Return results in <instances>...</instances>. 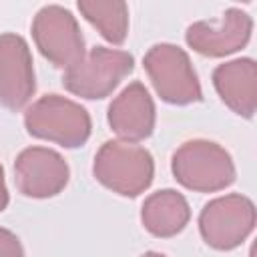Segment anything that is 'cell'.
Segmentation results:
<instances>
[{
  "instance_id": "cell-10",
  "label": "cell",
  "mask_w": 257,
  "mask_h": 257,
  "mask_svg": "<svg viewBox=\"0 0 257 257\" xmlns=\"http://www.w3.org/2000/svg\"><path fill=\"white\" fill-rule=\"evenodd\" d=\"M36 92L34 60L28 42L16 32L0 34V104L22 110Z\"/></svg>"
},
{
  "instance_id": "cell-13",
  "label": "cell",
  "mask_w": 257,
  "mask_h": 257,
  "mask_svg": "<svg viewBox=\"0 0 257 257\" xmlns=\"http://www.w3.org/2000/svg\"><path fill=\"white\" fill-rule=\"evenodd\" d=\"M191 221V207L183 193L161 189L151 193L141 207V223L145 231L159 239L179 235Z\"/></svg>"
},
{
  "instance_id": "cell-9",
  "label": "cell",
  "mask_w": 257,
  "mask_h": 257,
  "mask_svg": "<svg viewBox=\"0 0 257 257\" xmlns=\"http://www.w3.org/2000/svg\"><path fill=\"white\" fill-rule=\"evenodd\" d=\"M70 167L60 153L48 147H28L14 161V183L28 199H50L64 191Z\"/></svg>"
},
{
  "instance_id": "cell-3",
  "label": "cell",
  "mask_w": 257,
  "mask_h": 257,
  "mask_svg": "<svg viewBox=\"0 0 257 257\" xmlns=\"http://www.w3.org/2000/svg\"><path fill=\"white\" fill-rule=\"evenodd\" d=\"M94 179L108 191L135 199L155 179V161L149 149L122 141H104L92 161Z\"/></svg>"
},
{
  "instance_id": "cell-14",
  "label": "cell",
  "mask_w": 257,
  "mask_h": 257,
  "mask_svg": "<svg viewBox=\"0 0 257 257\" xmlns=\"http://www.w3.org/2000/svg\"><path fill=\"white\" fill-rule=\"evenodd\" d=\"M82 18L90 22L98 34L114 44L120 46L128 36V4L122 0H78L76 2Z\"/></svg>"
},
{
  "instance_id": "cell-7",
  "label": "cell",
  "mask_w": 257,
  "mask_h": 257,
  "mask_svg": "<svg viewBox=\"0 0 257 257\" xmlns=\"http://www.w3.org/2000/svg\"><path fill=\"white\" fill-rule=\"evenodd\" d=\"M30 32L38 52L56 68L66 70L86 54L76 16L60 4L42 6L32 18Z\"/></svg>"
},
{
  "instance_id": "cell-6",
  "label": "cell",
  "mask_w": 257,
  "mask_h": 257,
  "mask_svg": "<svg viewBox=\"0 0 257 257\" xmlns=\"http://www.w3.org/2000/svg\"><path fill=\"white\" fill-rule=\"evenodd\" d=\"M257 221L255 205L241 193L211 199L199 213V233L217 251H233L247 241Z\"/></svg>"
},
{
  "instance_id": "cell-2",
  "label": "cell",
  "mask_w": 257,
  "mask_h": 257,
  "mask_svg": "<svg viewBox=\"0 0 257 257\" xmlns=\"http://www.w3.org/2000/svg\"><path fill=\"white\" fill-rule=\"evenodd\" d=\"M24 128L30 137L54 143L62 149L86 145L92 133L88 110L60 94H44L24 112Z\"/></svg>"
},
{
  "instance_id": "cell-8",
  "label": "cell",
  "mask_w": 257,
  "mask_h": 257,
  "mask_svg": "<svg viewBox=\"0 0 257 257\" xmlns=\"http://www.w3.org/2000/svg\"><path fill=\"white\" fill-rule=\"evenodd\" d=\"M253 18L241 8H227L223 16L197 20L189 24L185 42L197 54L207 58H223L239 52L251 40Z\"/></svg>"
},
{
  "instance_id": "cell-11",
  "label": "cell",
  "mask_w": 257,
  "mask_h": 257,
  "mask_svg": "<svg viewBox=\"0 0 257 257\" xmlns=\"http://www.w3.org/2000/svg\"><path fill=\"white\" fill-rule=\"evenodd\" d=\"M106 120L122 143H141L155 131L157 108L151 92L141 80L124 86L108 104Z\"/></svg>"
},
{
  "instance_id": "cell-4",
  "label": "cell",
  "mask_w": 257,
  "mask_h": 257,
  "mask_svg": "<svg viewBox=\"0 0 257 257\" xmlns=\"http://www.w3.org/2000/svg\"><path fill=\"white\" fill-rule=\"evenodd\" d=\"M143 66L157 96L175 106H187L203 100V88L193 62L177 44L159 42L153 44L143 56Z\"/></svg>"
},
{
  "instance_id": "cell-15",
  "label": "cell",
  "mask_w": 257,
  "mask_h": 257,
  "mask_svg": "<svg viewBox=\"0 0 257 257\" xmlns=\"http://www.w3.org/2000/svg\"><path fill=\"white\" fill-rule=\"evenodd\" d=\"M0 257H24V249L16 233L0 227Z\"/></svg>"
},
{
  "instance_id": "cell-12",
  "label": "cell",
  "mask_w": 257,
  "mask_h": 257,
  "mask_svg": "<svg viewBox=\"0 0 257 257\" xmlns=\"http://www.w3.org/2000/svg\"><path fill=\"white\" fill-rule=\"evenodd\" d=\"M213 86L219 98L235 114L253 118L257 108V64L253 58H233L213 70Z\"/></svg>"
},
{
  "instance_id": "cell-5",
  "label": "cell",
  "mask_w": 257,
  "mask_h": 257,
  "mask_svg": "<svg viewBox=\"0 0 257 257\" xmlns=\"http://www.w3.org/2000/svg\"><path fill=\"white\" fill-rule=\"evenodd\" d=\"M135 70V56L128 50L94 46L76 64L64 70L62 86L84 100H102Z\"/></svg>"
},
{
  "instance_id": "cell-1",
  "label": "cell",
  "mask_w": 257,
  "mask_h": 257,
  "mask_svg": "<svg viewBox=\"0 0 257 257\" xmlns=\"http://www.w3.org/2000/svg\"><path fill=\"white\" fill-rule=\"evenodd\" d=\"M171 173L181 187L193 193H219L237 179L229 151L207 139L185 141L171 157Z\"/></svg>"
},
{
  "instance_id": "cell-17",
  "label": "cell",
  "mask_w": 257,
  "mask_h": 257,
  "mask_svg": "<svg viewBox=\"0 0 257 257\" xmlns=\"http://www.w3.org/2000/svg\"><path fill=\"white\" fill-rule=\"evenodd\" d=\"M141 257H167L165 253H159V251H147V253H143Z\"/></svg>"
},
{
  "instance_id": "cell-16",
  "label": "cell",
  "mask_w": 257,
  "mask_h": 257,
  "mask_svg": "<svg viewBox=\"0 0 257 257\" xmlns=\"http://www.w3.org/2000/svg\"><path fill=\"white\" fill-rule=\"evenodd\" d=\"M10 203V195H8V189H6V179H4V167L0 163V213L8 207Z\"/></svg>"
}]
</instances>
